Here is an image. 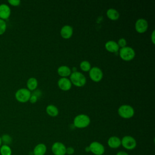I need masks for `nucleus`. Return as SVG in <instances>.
Segmentation results:
<instances>
[{
	"label": "nucleus",
	"mask_w": 155,
	"mask_h": 155,
	"mask_svg": "<svg viewBox=\"0 0 155 155\" xmlns=\"http://www.w3.org/2000/svg\"><path fill=\"white\" fill-rule=\"evenodd\" d=\"M70 80L72 84L78 87H83L87 82L85 76L82 73L78 71H73L71 73Z\"/></svg>",
	"instance_id": "nucleus-1"
},
{
	"label": "nucleus",
	"mask_w": 155,
	"mask_h": 155,
	"mask_svg": "<svg viewBox=\"0 0 155 155\" xmlns=\"http://www.w3.org/2000/svg\"><path fill=\"white\" fill-rule=\"evenodd\" d=\"M90 124V117L85 114H80L75 116L73 120V125L78 128H84L87 127Z\"/></svg>",
	"instance_id": "nucleus-2"
},
{
	"label": "nucleus",
	"mask_w": 155,
	"mask_h": 155,
	"mask_svg": "<svg viewBox=\"0 0 155 155\" xmlns=\"http://www.w3.org/2000/svg\"><path fill=\"white\" fill-rule=\"evenodd\" d=\"M119 56L120 58L125 61H130L133 59L135 57L136 53L134 50L129 46H125L119 49Z\"/></svg>",
	"instance_id": "nucleus-3"
},
{
	"label": "nucleus",
	"mask_w": 155,
	"mask_h": 155,
	"mask_svg": "<svg viewBox=\"0 0 155 155\" xmlns=\"http://www.w3.org/2000/svg\"><path fill=\"white\" fill-rule=\"evenodd\" d=\"M31 91L25 88H22L18 90L15 94L16 99L21 103H25L29 101L31 96Z\"/></svg>",
	"instance_id": "nucleus-4"
},
{
	"label": "nucleus",
	"mask_w": 155,
	"mask_h": 155,
	"mask_svg": "<svg viewBox=\"0 0 155 155\" xmlns=\"http://www.w3.org/2000/svg\"><path fill=\"white\" fill-rule=\"evenodd\" d=\"M119 115L124 119H130L132 117L134 114V110L130 105H122L117 110Z\"/></svg>",
	"instance_id": "nucleus-5"
},
{
	"label": "nucleus",
	"mask_w": 155,
	"mask_h": 155,
	"mask_svg": "<svg viewBox=\"0 0 155 155\" xmlns=\"http://www.w3.org/2000/svg\"><path fill=\"white\" fill-rule=\"evenodd\" d=\"M121 145L126 150H132L137 145L136 139L131 136H125L121 139Z\"/></svg>",
	"instance_id": "nucleus-6"
},
{
	"label": "nucleus",
	"mask_w": 155,
	"mask_h": 155,
	"mask_svg": "<svg viewBox=\"0 0 155 155\" xmlns=\"http://www.w3.org/2000/svg\"><path fill=\"white\" fill-rule=\"evenodd\" d=\"M90 152L95 155H102L105 153L104 146L99 142L94 141L88 146Z\"/></svg>",
	"instance_id": "nucleus-7"
},
{
	"label": "nucleus",
	"mask_w": 155,
	"mask_h": 155,
	"mask_svg": "<svg viewBox=\"0 0 155 155\" xmlns=\"http://www.w3.org/2000/svg\"><path fill=\"white\" fill-rule=\"evenodd\" d=\"M89 76L94 82H99L103 78V72L102 70L97 67H91L89 71Z\"/></svg>",
	"instance_id": "nucleus-8"
},
{
	"label": "nucleus",
	"mask_w": 155,
	"mask_h": 155,
	"mask_svg": "<svg viewBox=\"0 0 155 155\" xmlns=\"http://www.w3.org/2000/svg\"><path fill=\"white\" fill-rule=\"evenodd\" d=\"M67 147L60 142H54L51 146V151L54 155H65Z\"/></svg>",
	"instance_id": "nucleus-9"
},
{
	"label": "nucleus",
	"mask_w": 155,
	"mask_h": 155,
	"mask_svg": "<svg viewBox=\"0 0 155 155\" xmlns=\"http://www.w3.org/2000/svg\"><path fill=\"white\" fill-rule=\"evenodd\" d=\"M148 27L147 21L143 18L138 19L135 23V29L139 33H145Z\"/></svg>",
	"instance_id": "nucleus-10"
},
{
	"label": "nucleus",
	"mask_w": 155,
	"mask_h": 155,
	"mask_svg": "<svg viewBox=\"0 0 155 155\" xmlns=\"http://www.w3.org/2000/svg\"><path fill=\"white\" fill-rule=\"evenodd\" d=\"M58 85L60 89L63 91H68L71 89L72 84L67 78H61L58 81Z\"/></svg>",
	"instance_id": "nucleus-11"
},
{
	"label": "nucleus",
	"mask_w": 155,
	"mask_h": 155,
	"mask_svg": "<svg viewBox=\"0 0 155 155\" xmlns=\"http://www.w3.org/2000/svg\"><path fill=\"white\" fill-rule=\"evenodd\" d=\"M11 15V10L10 7L6 4H0V19L5 20L8 19Z\"/></svg>",
	"instance_id": "nucleus-12"
},
{
	"label": "nucleus",
	"mask_w": 155,
	"mask_h": 155,
	"mask_svg": "<svg viewBox=\"0 0 155 155\" xmlns=\"http://www.w3.org/2000/svg\"><path fill=\"white\" fill-rule=\"evenodd\" d=\"M73 33V28L71 25H64L60 31L61 36L65 39H69L71 37Z\"/></svg>",
	"instance_id": "nucleus-13"
},
{
	"label": "nucleus",
	"mask_w": 155,
	"mask_h": 155,
	"mask_svg": "<svg viewBox=\"0 0 155 155\" xmlns=\"http://www.w3.org/2000/svg\"><path fill=\"white\" fill-rule=\"evenodd\" d=\"M105 49L111 53H116L117 52L120 48L117 43L114 41H108L105 44Z\"/></svg>",
	"instance_id": "nucleus-14"
},
{
	"label": "nucleus",
	"mask_w": 155,
	"mask_h": 155,
	"mask_svg": "<svg viewBox=\"0 0 155 155\" xmlns=\"http://www.w3.org/2000/svg\"><path fill=\"white\" fill-rule=\"evenodd\" d=\"M108 145L113 149L119 148L121 145V139L117 136H111L108 139Z\"/></svg>",
	"instance_id": "nucleus-15"
},
{
	"label": "nucleus",
	"mask_w": 155,
	"mask_h": 155,
	"mask_svg": "<svg viewBox=\"0 0 155 155\" xmlns=\"http://www.w3.org/2000/svg\"><path fill=\"white\" fill-rule=\"evenodd\" d=\"M58 73L62 78H67L70 76L71 70L70 68L67 65H61L58 68Z\"/></svg>",
	"instance_id": "nucleus-16"
},
{
	"label": "nucleus",
	"mask_w": 155,
	"mask_h": 155,
	"mask_svg": "<svg viewBox=\"0 0 155 155\" xmlns=\"http://www.w3.org/2000/svg\"><path fill=\"white\" fill-rule=\"evenodd\" d=\"M47 151V147L44 143H41L36 145L33 151V155H44Z\"/></svg>",
	"instance_id": "nucleus-17"
},
{
	"label": "nucleus",
	"mask_w": 155,
	"mask_h": 155,
	"mask_svg": "<svg viewBox=\"0 0 155 155\" xmlns=\"http://www.w3.org/2000/svg\"><path fill=\"white\" fill-rule=\"evenodd\" d=\"M107 17L112 20V21H116L119 19V13L118 12V11L114 8H110L109 9L107 10Z\"/></svg>",
	"instance_id": "nucleus-18"
},
{
	"label": "nucleus",
	"mask_w": 155,
	"mask_h": 155,
	"mask_svg": "<svg viewBox=\"0 0 155 155\" xmlns=\"http://www.w3.org/2000/svg\"><path fill=\"white\" fill-rule=\"evenodd\" d=\"M38 85V80L33 77L30 78L27 81V89L31 91L35 90Z\"/></svg>",
	"instance_id": "nucleus-19"
},
{
	"label": "nucleus",
	"mask_w": 155,
	"mask_h": 155,
	"mask_svg": "<svg viewBox=\"0 0 155 155\" xmlns=\"http://www.w3.org/2000/svg\"><path fill=\"white\" fill-rule=\"evenodd\" d=\"M46 112L51 117H56L59 114V110L56 106L50 104L47 106Z\"/></svg>",
	"instance_id": "nucleus-20"
},
{
	"label": "nucleus",
	"mask_w": 155,
	"mask_h": 155,
	"mask_svg": "<svg viewBox=\"0 0 155 155\" xmlns=\"http://www.w3.org/2000/svg\"><path fill=\"white\" fill-rule=\"evenodd\" d=\"M0 154L1 155H12V150L9 145L2 144L0 147Z\"/></svg>",
	"instance_id": "nucleus-21"
},
{
	"label": "nucleus",
	"mask_w": 155,
	"mask_h": 155,
	"mask_svg": "<svg viewBox=\"0 0 155 155\" xmlns=\"http://www.w3.org/2000/svg\"><path fill=\"white\" fill-rule=\"evenodd\" d=\"M2 143L3 145H9L12 142V137L8 134H4L1 136Z\"/></svg>",
	"instance_id": "nucleus-22"
},
{
	"label": "nucleus",
	"mask_w": 155,
	"mask_h": 155,
	"mask_svg": "<svg viewBox=\"0 0 155 155\" xmlns=\"http://www.w3.org/2000/svg\"><path fill=\"white\" fill-rule=\"evenodd\" d=\"M80 68L84 71H89L91 68V64L88 61H83L80 63Z\"/></svg>",
	"instance_id": "nucleus-23"
},
{
	"label": "nucleus",
	"mask_w": 155,
	"mask_h": 155,
	"mask_svg": "<svg viewBox=\"0 0 155 155\" xmlns=\"http://www.w3.org/2000/svg\"><path fill=\"white\" fill-rule=\"evenodd\" d=\"M7 29V24L4 20L0 19V35H3Z\"/></svg>",
	"instance_id": "nucleus-24"
},
{
	"label": "nucleus",
	"mask_w": 155,
	"mask_h": 155,
	"mask_svg": "<svg viewBox=\"0 0 155 155\" xmlns=\"http://www.w3.org/2000/svg\"><path fill=\"white\" fill-rule=\"evenodd\" d=\"M117 44H118L119 48H120H120H122V47H124L126 46V45H127V41L125 40V38H120V39L118 40V41H117Z\"/></svg>",
	"instance_id": "nucleus-25"
},
{
	"label": "nucleus",
	"mask_w": 155,
	"mask_h": 155,
	"mask_svg": "<svg viewBox=\"0 0 155 155\" xmlns=\"http://www.w3.org/2000/svg\"><path fill=\"white\" fill-rule=\"evenodd\" d=\"M8 2L12 6L17 7L20 5L21 1L20 0H8Z\"/></svg>",
	"instance_id": "nucleus-26"
},
{
	"label": "nucleus",
	"mask_w": 155,
	"mask_h": 155,
	"mask_svg": "<svg viewBox=\"0 0 155 155\" xmlns=\"http://www.w3.org/2000/svg\"><path fill=\"white\" fill-rule=\"evenodd\" d=\"M38 99V97H36L35 95L31 94V96L30 97V99H29V101L31 103V104H34V103H36L37 102Z\"/></svg>",
	"instance_id": "nucleus-27"
},
{
	"label": "nucleus",
	"mask_w": 155,
	"mask_h": 155,
	"mask_svg": "<svg viewBox=\"0 0 155 155\" xmlns=\"http://www.w3.org/2000/svg\"><path fill=\"white\" fill-rule=\"evenodd\" d=\"M74 153V150L73 147H68L67 148V150H66V154H68L69 155H71L73 154V153Z\"/></svg>",
	"instance_id": "nucleus-28"
},
{
	"label": "nucleus",
	"mask_w": 155,
	"mask_h": 155,
	"mask_svg": "<svg viewBox=\"0 0 155 155\" xmlns=\"http://www.w3.org/2000/svg\"><path fill=\"white\" fill-rule=\"evenodd\" d=\"M31 94L35 95V96H36V97H39L41 96V90H36V89L35 90H34L33 93H31Z\"/></svg>",
	"instance_id": "nucleus-29"
},
{
	"label": "nucleus",
	"mask_w": 155,
	"mask_h": 155,
	"mask_svg": "<svg viewBox=\"0 0 155 155\" xmlns=\"http://www.w3.org/2000/svg\"><path fill=\"white\" fill-rule=\"evenodd\" d=\"M154 33H155V31H154V30H153V32H152V33H151V41H152V42H153V44H154V43H155V41H154V39H155V37H154Z\"/></svg>",
	"instance_id": "nucleus-30"
},
{
	"label": "nucleus",
	"mask_w": 155,
	"mask_h": 155,
	"mask_svg": "<svg viewBox=\"0 0 155 155\" xmlns=\"http://www.w3.org/2000/svg\"><path fill=\"white\" fill-rule=\"evenodd\" d=\"M116 155H129V154H128L127 153L125 152V151H120L117 152V154H116Z\"/></svg>",
	"instance_id": "nucleus-31"
},
{
	"label": "nucleus",
	"mask_w": 155,
	"mask_h": 155,
	"mask_svg": "<svg viewBox=\"0 0 155 155\" xmlns=\"http://www.w3.org/2000/svg\"><path fill=\"white\" fill-rule=\"evenodd\" d=\"M85 151H86V152H90V148H89V147H85Z\"/></svg>",
	"instance_id": "nucleus-32"
},
{
	"label": "nucleus",
	"mask_w": 155,
	"mask_h": 155,
	"mask_svg": "<svg viewBox=\"0 0 155 155\" xmlns=\"http://www.w3.org/2000/svg\"><path fill=\"white\" fill-rule=\"evenodd\" d=\"M2 145V141H1V136H0V147H1V146Z\"/></svg>",
	"instance_id": "nucleus-33"
}]
</instances>
